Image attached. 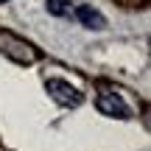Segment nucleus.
<instances>
[{"label": "nucleus", "mask_w": 151, "mask_h": 151, "mask_svg": "<svg viewBox=\"0 0 151 151\" xmlns=\"http://www.w3.org/2000/svg\"><path fill=\"white\" fill-rule=\"evenodd\" d=\"M45 90L50 92V98H53L59 106H70V109H76V106H81V101H84V95L76 90L70 81H65V78H48Z\"/></svg>", "instance_id": "f257e3e1"}, {"label": "nucleus", "mask_w": 151, "mask_h": 151, "mask_svg": "<svg viewBox=\"0 0 151 151\" xmlns=\"http://www.w3.org/2000/svg\"><path fill=\"white\" fill-rule=\"evenodd\" d=\"M98 112L109 115V118H129V106L118 92H101L98 95Z\"/></svg>", "instance_id": "f03ea898"}, {"label": "nucleus", "mask_w": 151, "mask_h": 151, "mask_svg": "<svg viewBox=\"0 0 151 151\" xmlns=\"http://www.w3.org/2000/svg\"><path fill=\"white\" fill-rule=\"evenodd\" d=\"M76 17H78L81 25H87V28H95V31L106 28V20H104V14H101V11H95L92 6H78V9H76Z\"/></svg>", "instance_id": "7ed1b4c3"}, {"label": "nucleus", "mask_w": 151, "mask_h": 151, "mask_svg": "<svg viewBox=\"0 0 151 151\" xmlns=\"http://www.w3.org/2000/svg\"><path fill=\"white\" fill-rule=\"evenodd\" d=\"M48 11L53 17H67L73 11V0H48Z\"/></svg>", "instance_id": "20e7f679"}, {"label": "nucleus", "mask_w": 151, "mask_h": 151, "mask_svg": "<svg viewBox=\"0 0 151 151\" xmlns=\"http://www.w3.org/2000/svg\"><path fill=\"white\" fill-rule=\"evenodd\" d=\"M0 3H6V0H0Z\"/></svg>", "instance_id": "39448f33"}]
</instances>
